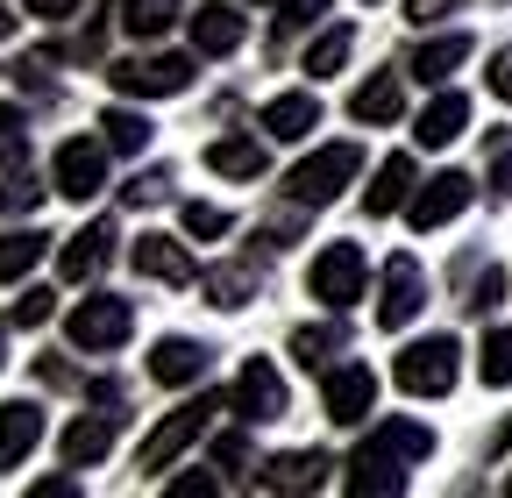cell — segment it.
<instances>
[{"instance_id":"6da1fadb","label":"cell","mask_w":512,"mask_h":498,"mask_svg":"<svg viewBox=\"0 0 512 498\" xmlns=\"http://www.w3.org/2000/svg\"><path fill=\"white\" fill-rule=\"evenodd\" d=\"M427 456H434V427L384 420V427L363 434L356 456L342 463V484H349V498H399L406 491V463H427Z\"/></svg>"},{"instance_id":"7a4b0ae2","label":"cell","mask_w":512,"mask_h":498,"mask_svg":"<svg viewBox=\"0 0 512 498\" xmlns=\"http://www.w3.org/2000/svg\"><path fill=\"white\" fill-rule=\"evenodd\" d=\"M356 178H363V150H356V143H328V150H313V157H299V164L285 171V200H292L299 214H313V207L342 200Z\"/></svg>"},{"instance_id":"3957f363","label":"cell","mask_w":512,"mask_h":498,"mask_svg":"<svg viewBox=\"0 0 512 498\" xmlns=\"http://www.w3.org/2000/svg\"><path fill=\"white\" fill-rule=\"evenodd\" d=\"M214 413H221V399H185L178 413H164V420H157V434L136 449V470H143V477H164V470H171V463H178L192 442H200L207 427H214Z\"/></svg>"},{"instance_id":"277c9868","label":"cell","mask_w":512,"mask_h":498,"mask_svg":"<svg viewBox=\"0 0 512 498\" xmlns=\"http://www.w3.org/2000/svg\"><path fill=\"white\" fill-rule=\"evenodd\" d=\"M192 57H178V50H157V57H121V65H107V86L121 93V100H171V93H185L192 86Z\"/></svg>"},{"instance_id":"5b68a950","label":"cell","mask_w":512,"mask_h":498,"mask_svg":"<svg viewBox=\"0 0 512 498\" xmlns=\"http://www.w3.org/2000/svg\"><path fill=\"white\" fill-rule=\"evenodd\" d=\"M456 370H463V349H456V342H448V335H420V342L399 349L392 378H399V392H413V399H441L448 385H456Z\"/></svg>"},{"instance_id":"8992f818","label":"cell","mask_w":512,"mask_h":498,"mask_svg":"<svg viewBox=\"0 0 512 498\" xmlns=\"http://www.w3.org/2000/svg\"><path fill=\"white\" fill-rule=\"evenodd\" d=\"M64 335H72V349H86V356H107V349H121L128 335H136V306L114 299V292L79 299L72 314H64Z\"/></svg>"},{"instance_id":"52a82bcc","label":"cell","mask_w":512,"mask_h":498,"mask_svg":"<svg viewBox=\"0 0 512 498\" xmlns=\"http://www.w3.org/2000/svg\"><path fill=\"white\" fill-rule=\"evenodd\" d=\"M306 285H313V299L328 306V314L356 306V299H363V285H370V264H363V249H356V242H328V249L313 257Z\"/></svg>"},{"instance_id":"ba28073f","label":"cell","mask_w":512,"mask_h":498,"mask_svg":"<svg viewBox=\"0 0 512 498\" xmlns=\"http://www.w3.org/2000/svg\"><path fill=\"white\" fill-rule=\"evenodd\" d=\"M228 406H235L242 427H271V420H285V378H278V363H271V356H249V363L235 370Z\"/></svg>"},{"instance_id":"9c48e42d","label":"cell","mask_w":512,"mask_h":498,"mask_svg":"<svg viewBox=\"0 0 512 498\" xmlns=\"http://www.w3.org/2000/svg\"><path fill=\"white\" fill-rule=\"evenodd\" d=\"M121 420H128V406H93V413H79L72 427L57 434V463H64V470H93V463H107V449L121 442Z\"/></svg>"},{"instance_id":"30bf717a","label":"cell","mask_w":512,"mask_h":498,"mask_svg":"<svg viewBox=\"0 0 512 498\" xmlns=\"http://www.w3.org/2000/svg\"><path fill=\"white\" fill-rule=\"evenodd\" d=\"M107 143L100 136H72V143H57V157H50V185L64 200H93L100 185H107Z\"/></svg>"},{"instance_id":"8fae6325","label":"cell","mask_w":512,"mask_h":498,"mask_svg":"<svg viewBox=\"0 0 512 498\" xmlns=\"http://www.w3.org/2000/svg\"><path fill=\"white\" fill-rule=\"evenodd\" d=\"M470 200H477V178H463V171H441V178H420V185H413L406 221H413L420 235H434V228H448V221H456Z\"/></svg>"},{"instance_id":"7c38bea8","label":"cell","mask_w":512,"mask_h":498,"mask_svg":"<svg viewBox=\"0 0 512 498\" xmlns=\"http://www.w3.org/2000/svg\"><path fill=\"white\" fill-rule=\"evenodd\" d=\"M370 406H377V378L363 363H335L328 378H320V413H328L335 427H363Z\"/></svg>"},{"instance_id":"4fadbf2b","label":"cell","mask_w":512,"mask_h":498,"mask_svg":"<svg viewBox=\"0 0 512 498\" xmlns=\"http://www.w3.org/2000/svg\"><path fill=\"white\" fill-rule=\"evenodd\" d=\"M420 306H427V271L406 257V249H399V257L392 264H384V292H377V328L384 335H399L413 314H420Z\"/></svg>"},{"instance_id":"5bb4252c","label":"cell","mask_w":512,"mask_h":498,"mask_svg":"<svg viewBox=\"0 0 512 498\" xmlns=\"http://www.w3.org/2000/svg\"><path fill=\"white\" fill-rule=\"evenodd\" d=\"M107 264H114V221H86L72 242L57 249V278L64 285H93Z\"/></svg>"},{"instance_id":"9a60e30c","label":"cell","mask_w":512,"mask_h":498,"mask_svg":"<svg viewBox=\"0 0 512 498\" xmlns=\"http://www.w3.org/2000/svg\"><path fill=\"white\" fill-rule=\"evenodd\" d=\"M207 370H214V349L192 342V335H164V342L150 349V378L171 385V392H178V385H200Z\"/></svg>"},{"instance_id":"2e32d148","label":"cell","mask_w":512,"mask_h":498,"mask_svg":"<svg viewBox=\"0 0 512 498\" xmlns=\"http://www.w3.org/2000/svg\"><path fill=\"white\" fill-rule=\"evenodd\" d=\"M128 264H136L143 278H157V285H192V278H200V264H192V249L178 235H136Z\"/></svg>"},{"instance_id":"e0dca14e","label":"cell","mask_w":512,"mask_h":498,"mask_svg":"<svg viewBox=\"0 0 512 498\" xmlns=\"http://www.w3.org/2000/svg\"><path fill=\"white\" fill-rule=\"evenodd\" d=\"M192 22V50L200 57H228V50H242V15H235V0H207V8H192L185 15Z\"/></svg>"},{"instance_id":"ac0fdd59","label":"cell","mask_w":512,"mask_h":498,"mask_svg":"<svg viewBox=\"0 0 512 498\" xmlns=\"http://www.w3.org/2000/svg\"><path fill=\"white\" fill-rule=\"evenodd\" d=\"M463 65H470V36H463V29H456V36H427V43L406 57V79H420V86H448Z\"/></svg>"},{"instance_id":"d6986e66","label":"cell","mask_w":512,"mask_h":498,"mask_svg":"<svg viewBox=\"0 0 512 498\" xmlns=\"http://www.w3.org/2000/svg\"><path fill=\"white\" fill-rule=\"evenodd\" d=\"M463 129H470V100L441 86V93L420 107V121H413V143H420V150H448V143H456Z\"/></svg>"},{"instance_id":"ffe728a7","label":"cell","mask_w":512,"mask_h":498,"mask_svg":"<svg viewBox=\"0 0 512 498\" xmlns=\"http://www.w3.org/2000/svg\"><path fill=\"white\" fill-rule=\"evenodd\" d=\"M413 185H420L413 157H406V150H392V157L377 164V178L363 185V214H377V221H384V214H399V207L413 200Z\"/></svg>"},{"instance_id":"44dd1931","label":"cell","mask_w":512,"mask_h":498,"mask_svg":"<svg viewBox=\"0 0 512 498\" xmlns=\"http://www.w3.org/2000/svg\"><path fill=\"white\" fill-rule=\"evenodd\" d=\"M328 456L320 449H292V456H271L264 470H256V491H320L328 484Z\"/></svg>"},{"instance_id":"7402d4cb","label":"cell","mask_w":512,"mask_h":498,"mask_svg":"<svg viewBox=\"0 0 512 498\" xmlns=\"http://www.w3.org/2000/svg\"><path fill=\"white\" fill-rule=\"evenodd\" d=\"M349 114L363 121V129H384V121H399L406 114V72H377L349 93Z\"/></svg>"},{"instance_id":"603a6c76","label":"cell","mask_w":512,"mask_h":498,"mask_svg":"<svg viewBox=\"0 0 512 498\" xmlns=\"http://www.w3.org/2000/svg\"><path fill=\"white\" fill-rule=\"evenodd\" d=\"M43 442V406L36 399H8L0 406V470H22V456Z\"/></svg>"},{"instance_id":"cb8c5ba5","label":"cell","mask_w":512,"mask_h":498,"mask_svg":"<svg viewBox=\"0 0 512 498\" xmlns=\"http://www.w3.org/2000/svg\"><path fill=\"white\" fill-rule=\"evenodd\" d=\"M200 285H207V306H228V314H235V306H249L256 285H264V257L249 249V257H235V264H214Z\"/></svg>"},{"instance_id":"d4e9b609","label":"cell","mask_w":512,"mask_h":498,"mask_svg":"<svg viewBox=\"0 0 512 498\" xmlns=\"http://www.w3.org/2000/svg\"><path fill=\"white\" fill-rule=\"evenodd\" d=\"M320 129V100L313 93H278L271 107H264V136L271 143H306Z\"/></svg>"},{"instance_id":"484cf974","label":"cell","mask_w":512,"mask_h":498,"mask_svg":"<svg viewBox=\"0 0 512 498\" xmlns=\"http://www.w3.org/2000/svg\"><path fill=\"white\" fill-rule=\"evenodd\" d=\"M207 171H221V178H264L271 171V150L256 143V136H214L207 143Z\"/></svg>"},{"instance_id":"4316f807","label":"cell","mask_w":512,"mask_h":498,"mask_svg":"<svg viewBox=\"0 0 512 498\" xmlns=\"http://www.w3.org/2000/svg\"><path fill=\"white\" fill-rule=\"evenodd\" d=\"M342 349H349L342 321H313V328H292V363H299V370H328Z\"/></svg>"},{"instance_id":"83f0119b","label":"cell","mask_w":512,"mask_h":498,"mask_svg":"<svg viewBox=\"0 0 512 498\" xmlns=\"http://www.w3.org/2000/svg\"><path fill=\"white\" fill-rule=\"evenodd\" d=\"M43 249H50L43 228H8V235H0V285H22L43 264Z\"/></svg>"},{"instance_id":"f1b7e54d","label":"cell","mask_w":512,"mask_h":498,"mask_svg":"<svg viewBox=\"0 0 512 498\" xmlns=\"http://www.w3.org/2000/svg\"><path fill=\"white\" fill-rule=\"evenodd\" d=\"M100 143H107L114 157H143V150H150V121H143L136 107H107V114H100Z\"/></svg>"},{"instance_id":"f546056e","label":"cell","mask_w":512,"mask_h":498,"mask_svg":"<svg viewBox=\"0 0 512 498\" xmlns=\"http://www.w3.org/2000/svg\"><path fill=\"white\" fill-rule=\"evenodd\" d=\"M178 15H185V0H121V29L143 36V43H157L164 29H178Z\"/></svg>"},{"instance_id":"4dcf8cb0","label":"cell","mask_w":512,"mask_h":498,"mask_svg":"<svg viewBox=\"0 0 512 498\" xmlns=\"http://www.w3.org/2000/svg\"><path fill=\"white\" fill-rule=\"evenodd\" d=\"M349 50H356V29L342 22V29H328V36H313V50H306V72H313V79H335V72L349 65Z\"/></svg>"},{"instance_id":"1f68e13d","label":"cell","mask_w":512,"mask_h":498,"mask_svg":"<svg viewBox=\"0 0 512 498\" xmlns=\"http://www.w3.org/2000/svg\"><path fill=\"white\" fill-rule=\"evenodd\" d=\"M477 378H484L491 392L512 385V328H491V335H484V349H477Z\"/></svg>"},{"instance_id":"d6a6232c","label":"cell","mask_w":512,"mask_h":498,"mask_svg":"<svg viewBox=\"0 0 512 498\" xmlns=\"http://www.w3.org/2000/svg\"><path fill=\"white\" fill-rule=\"evenodd\" d=\"M22 164H29V114L0 107V171H22Z\"/></svg>"},{"instance_id":"836d02e7","label":"cell","mask_w":512,"mask_h":498,"mask_svg":"<svg viewBox=\"0 0 512 498\" xmlns=\"http://www.w3.org/2000/svg\"><path fill=\"white\" fill-rule=\"evenodd\" d=\"M214 470H221V484H235V477H249V470H256L249 434H221V442H214Z\"/></svg>"},{"instance_id":"e575fe53","label":"cell","mask_w":512,"mask_h":498,"mask_svg":"<svg viewBox=\"0 0 512 498\" xmlns=\"http://www.w3.org/2000/svg\"><path fill=\"white\" fill-rule=\"evenodd\" d=\"M121 200H128V207H164V200H171V171H164V164H157V171H136V178L121 185Z\"/></svg>"},{"instance_id":"d590c367","label":"cell","mask_w":512,"mask_h":498,"mask_svg":"<svg viewBox=\"0 0 512 498\" xmlns=\"http://www.w3.org/2000/svg\"><path fill=\"white\" fill-rule=\"evenodd\" d=\"M228 228H235V221H228L221 207H207V200H192V207H185V235H192V242H221Z\"/></svg>"},{"instance_id":"8d00e7d4","label":"cell","mask_w":512,"mask_h":498,"mask_svg":"<svg viewBox=\"0 0 512 498\" xmlns=\"http://www.w3.org/2000/svg\"><path fill=\"white\" fill-rule=\"evenodd\" d=\"M57 314V292H43V285H29L22 299H15V314H8V328H43Z\"/></svg>"},{"instance_id":"74e56055","label":"cell","mask_w":512,"mask_h":498,"mask_svg":"<svg viewBox=\"0 0 512 498\" xmlns=\"http://www.w3.org/2000/svg\"><path fill=\"white\" fill-rule=\"evenodd\" d=\"M328 8H335V0H278V43H285L292 29H313Z\"/></svg>"},{"instance_id":"f35d334b","label":"cell","mask_w":512,"mask_h":498,"mask_svg":"<svg viewBox=\"0 0 512 498\" xmlns=\"http://www.w3.org/2000/svg\"><path fill=\"white\" fill-rule=\"evenodd\" d=\"M50 65H57V57H50V50H36V57H22V65H15V79H22V93H36V100H50V93H57V79H50Z\"/></svg>"},{"instance_id":"ab89813d","label":"cell","mask_w":512,"mask_h":498,"mask_svg":"<svg viewBox=\"0 0 512 498\" xmlns=\"http://www.w3.org/2000/svg\"><path fill=\"white\" fill-rule=\"evenodd\" d=\"M36 200H43V185L22 178V171H8V185H0V214H29Z\"/></svg>"},{"instance_id":"60d3db41","label":"cell","mask_w":512,"mask_h":498,"mask_svg":"<svg viewBox=\"0 0 512 498\" xmlns=\"http://www.w3.org/2000/svg\"><path fill=\"white\" fill-rule=\"evenodd\" d=\"M498 299H505V271H477V285H470V314H498Z\"/></svg>"},{"instance_id":"b9f144b4","label":"cell","mask_w":512,"mask_h":498,"mask_svg":"<svg viewBox=\"0 0 512 498\" xmlns=\"http://www.w3.org/2000/svg\"><path fill=\"white\" fill-rule=\"evenodd\" d=\"M491 200H512V136H491Z\"/></svg>"},{"instance_id":"7bdbcfd3","label":"cell","mask_w":512,"mask_h":498,"mask_svg":"<svg viewBox=\"0 0 512 498\" xmlns=\"http://www.w3.org/2000/svg\"><path fill=\"white\" fill-rule=\"evenodd\" d=\"M164 491H171V498H221V477H214V470H192V477H171Z\"/></svg>"},{"instance_id":"ee69618b","label":"cell","mask_w":512,"mask_h":498,"mask_svg":"<svg viewBox=\"0 0 512 498\" xmlns=\"http://www.w3.org/2000/svg\"><path fill=\"white\" fill-rule=\"evenodd\" d=\"M441 15H463V0H406V22L413 29H434Z\"/></svg>"},{"instance_id":"f6af8a7d","label":"cell","mask_w":512,"mask_h":498,"mask_svg":"<svg viewBox=\"0 0 512 498\" xmlns=\"http://www.w3.org/2000/svg\"><path fill=\"white\" fill-rule=\"evenodd\" d=\"M22 8H29V15H43V22H72L86 0H22Z\"/></svg>"},{"instance_id":"bcb514c9","label":"cell","mask_w":512,"mask_h":498,"mask_svg":"<svg viewBox=\"0 0 512 498\" xmlns=\"http://www.w3.org/2000/svg\"><path fill=\"white\" fill-rule=\"evenodd\" d=\"M491 93H498V100L512 107V43H505V50L491 57Z\"/></svg>"},{"instance_id":"7dc6e473","label":"cell","mask_w":512,"mask_h":498,"mask_svg":"<svg viewBox=\"0 0 512 498\" xmlns=\"http://www.w3.org/2000/svg\"><path fill=\"white\" fill-rule=\"evenodd\" d=\"M36 378H43V385H79L72 363H57V356H36Z\"/></svg>"},{"instance_id":"c3c4849f","label":"cell","mask_w":512,"mask_h":498,"mask_svg":"<svg viewBox=\"0 0 512 498\" xmlns=\"http://www.w3.org/2000/svg\"><path fill=\"white\" fill-rule=\"evenodd\" d=\"M93 406H128V392H121V378H93Z\"/></svg>"},{"instance_id":"681fc988","label":"cell","mask_w":512,"mask_h":498,"mask_svg":"<svg viewBox=\"0 0 512 498\" xmlns=\"http://www.w3.org/2000/svg\"><path fill=\"white\" fill-rule=\"evenodd\" d=\"M29 498H79V484H72V477H43Z\"/></svg>"},{"instance_id":"f907efd6","label":"cell","mask_w":512,"mask_h":498,"mask_svg":"<svg viewBox=\"0 0 512 498\" xmlns=\"http://www.w3.org/2000/svg\"><path fill=\"white\" fill-rule=\"evenodd\" d=\"M15 36V15H8V0H0V43H8Z\"/></svg>"},{"instance_id":"816d5d0a","label":"cell","mask_w":512,"mask_h":498,"mask_svg":"<svg viewBox=\"0 0 512 498\" xmlns=\"http://www.w3.org/2000/svg\"><path fill=\"white\" fill-rule=\"evenodd\" d=\"M0 363H8V328H0Z\"/></svg>"},{"instance_id":"f5cc1de1","label":"cell","mask_w":512,"mask_h":498,"mask_svg":"<svg viewBox=\"0 0 512 498\" xmlns=\"http://www.w3.org/2000/svg\"><path fill=\"white\" fill-rule=\"evenodd\" d=\"M505 491H512V477H505Z\"/></svg>"},{"instance_id":"db71d44e","label":"cell","mask_w":512,"mask_h":498,"mask_svg":"<svg viewBox=\"0 0 512 498\" xmlns=\"http://www.w3.org/2000/svg\"><path fill=\"white\" fill-rule=\"evenodd\" d=\"M370 8H377V0H370Z\"/></svg>"},{"instance_id":"11a10c76","label":"cell","mask_w":512,"mask_h":498,"mask_svg":"<svg viewBox=\"0 0 512 498\" xmlns=\"http://www.w3.org/2000/svg\"><path fill=\"white\" fill-rule=\"evenodd\" d=\"M505 434H512V427H505Z\"/></svg>"}]
</instances>
